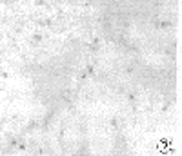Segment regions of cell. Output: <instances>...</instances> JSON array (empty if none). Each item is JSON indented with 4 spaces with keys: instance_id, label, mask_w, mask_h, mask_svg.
Here are the masks:
<instances>
[{
    "instance_id": "cell-1",
    "label": "cell",
    "mask_w": 182,
    "mask_h": 156,
    "mask_svg": "<svg viewBox=\"0 0 182 156\" xmlns=\"http://www.w3.org/2000/svg\"><path fill=\"white\" fill-rule=\"evenodd\" d=\"M33 4H35L36 7H42V5H47V0H35Z\"/></svg>"
}]
</instances>
